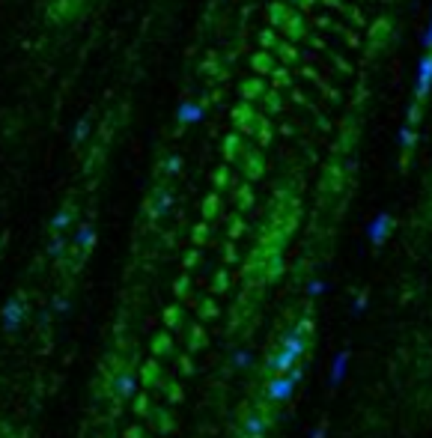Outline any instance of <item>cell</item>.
Instances as JSON below:
<instances>
[{
  "label": "cell",
  "instance_id": "1",
  "mask_svg": "<svg viewBox=\"0 0 432 438\" xmlns=\"http://www.w3.org/2000/svg\"><path fill=\"white\" fill-rule=\"evenodd\" d=\"M307 13H301L292 3H283V0H274L265 9V18H269V27H274L281 36L292 39V42H307L310 39V27H307Z\"/></svg>",
  "mask_w": 432,
  "mask_h": 438
},
{
  "label": "cell",
  "instance_id": "2",
  "mask_svg": "<svg viewBox=\"0 0 432 438\" xmlns=\"http://www.w3.org/2000/svg\"><path fill=\"white\" fill-rule=\"evenodd\" d=\"M396 39V21L391 15H379L375 21L367 24V36H364V54L373 57H382V54L391 48Z\"/></svg>",
  "mask_w": 432,
  "mask_h": 438
},
{
  "label": "cell",
  "instance_id": "3",
  "mask_svg": "<svg viewBox=\"0 0 432 438\" xmlns=\"http://www.w3.org/2000/svg\"><path fill=\"white\" fill-rule=\"evenodd\" d=\"M230 119H232V129H236V131L257 134V129L262 126V119H265V110H260V105L239 98V102L232 105V110H230Z\"/></svg>",
  "mask_w": 432,
  "mask_h": 438
},
{
  "label": "cell",
  "instance_id": "4",
  "mask_svg": "<svg viewBox=\"0 0 432 438\" xmlns=\"http://www.w3.org/2000/svg\"><path fill=\"white\" fill-rule=\"evenodd\" d=\"M140 390V373L131 367H123L119 373H114V379H110V397H114L117 402H128L135 400Z\"/></svg>",
  "mask_w": 432,
  "mask_h": 438
},
{
  "label": "cell",
  "instance_id": "5",
  "mask_svg": "<svg viewBox=\"0 0 432 438\" xmlns=\"http://www.w3.org/2000/svg\"><path fill=\"white\" fill-rule=\"evenodd\" d=\"M87 0H45V15L54 24H72L81 18Z\"/></svg>",
  "mask_w": 432,
  "mask_h": 438
},
{
  "label": "cell",
  "instance_id": "6",
  "mask_svg": "<svg viewBox=\"0 0 432 438\" xmlns=\"http://www.w3.org/2000/svg\"><path fill=\"white\" fill-rule=\"evenodd\" d=\"M295 385H298V381H295L290 373L271 376V379H269V385H265V400L274 402V406H281V402H290L292 394H295Z\"/></svg>",
  "mask_w": 432,
  "mask_h": 438
},
{
  "label": "cell",
  "instance_id": "7",
  "mask_svg": "<svg viewBox=\"0 0 432 438\" xmlns=\"http://www.w3.org/2000/svg\"><path fill=\"white\" fill-rule=\"evenodd\" d=\"M343 182H346V167H343L340 155H334V159L325 164V170H322V194L325 197H337L343 191Z\"/></svg>",
  "mask_w": 432,
  "mask_h": 438
},
{
  "label": "cell",
  "instance_id": "8",
  "mask_svg": "<svg viewBox=\"0 0 432 438\" xmlns=\"http://www.w3.org/2000/svg\"><path fill=\"white\" fill-rule=\"evenodd\" d=\"M24 313H27V301L24 295H13L3 305V313H0V322H3V331L6 334H15L21 328V322H24Z\"/></svg>",
  "mask_w": 432,
  "mask_h": 438
},
{
  "label": "cell",
  "instance_id": "9",
  "mask_svg": "<svg viewBox=\"0 0 432 438\" xmlns=\"http://www.w3.org/2000/svg\"><path fill=\"white\" fill-rule=\"evenodd\" d=\"M241 173H245L248 182H257V179L265 176V152H262V146H248V152L241 155Z\"/></svg>",
  "mask_w": 432,
  "mask_h": 438
},
{
  "label": "cell",
  "instance_id": "10",
  "mask_svg": "<svg viewBox=\"0 0 432 438\" xmlns=\"http://www.w3.org/2000/svg\"><path fill=\"white\" fill-rule=\"evenodd\" d=\"M221 152H224V161L227 164H239L241 155L248 152V143H245V134L232 129L230 134H224V146H221Z\"/></svg>",
  "mask_w": 432,
  "mask_h": 438
},
{
  "label": "cell",
  "instance_id": "11",
  "mask_svg": "<svg viewBox=\"0 0 432 438\" xmlns=\"http://www.w3.org/2000/svg\"><path fill=\"white\" fill-rule=\"evenodd\" d=\"M278 66H281V60L274 57V51H269V48H257L251 54V69H253V75H260V78H271Z\"/></svg>",
  "mask_w": 432,
  "mask_h": 438
},
{
  "label": "cell",
  "instance_id": "12",
  "mask_svg": "<svg viewBox=\"0 0 432 438\" xmlns=\"http://www.w3.org/2000/svg\"><path fill=\"white\" fill-rule=\"evenodd\" d=\"M265 93H269V84H265V78H260V75H251L239 84V98H245V102L260 105Z\"/></svg>",
  "mask_w": 432,
  "mask_h": 438
},
{
  "label": "cell",
  "instance_id": "13",
  "mask_svg": "<svg viewBox=\"0 0 432 438\" xmlns=\"http://www.w3.org/2000/svg\"><path fill=\"white\" fill-rule=\"evenodd\" d=\"M271 51H274V57H278L283 66H295L298 60H301V51H298V42L286 39V36H278V39H274Z\"/></svg>",
  "mask_w": 432,
  "mask_h": 438
},
{
  "label": "cell",
  "instance_id": "14",
  "mask_svg": "<svg viewBox=\"0 0 432 438\" xmlns=\"http://www.w3.org/2000/svg\"><path fill=\"white\" fill-rule=\"evenodd\" d=\"M137 373H140V388H161L164 385V376H161V358H149V361L147 364H143L140 370H137Z\"/></svg>",
  "mask_w": 432,
  "mask_h": 438
},
{
  "label": "cell",
  "instance_id": "15",
  "mask_svg": "<svg viewBox=\"0 0 432 438\" xmlns=\"http://www.w3.org/2000/svg\"><path fill=\"white\" fill-rule=\"evenodd\" d=\"M265 432H269V414L251 411L245 418V438H265Z\"/></svg>",
  "mask_w": 432,
  "mask_h": 438
},
{
  "label": "cell",
  "instance_id": "16",
  "mask_svg": "<svg viewBox=\"0 0 432 438\" xmlns=\"http://www.w3.org/2000/svg\"><path fill=\"white\" fill-rule=\"evenodd\" d=\"M149 423H152V430L158 432L161 438H164V435H170V432L176 430V423H173V414H170V409H164V406H161V409H152V411H149Z\"/></svg>",
  "mask_w": 432,
  "mask_h": 438
},
{
  "label": "cell",
  "instance_id": "17",
  "mask_svg": "<svg viewBox=\"0 0 432 438\" xmlns=\"http://www.w3.org/2000/svg\"><path fill=\"white\" fill-rule=\"evenodd\" d=\"M93 244H96V230H93V224H81V227H77V233H75L72 248L81 254V256H87V254L93 251Z\"/></svg>",
  "mask_w": 432,
  "mask_h": 438
},
{
  "label": "cell",
  "instance_id": "18",
  "mask_svg": "<svg viewBox=\"0 0 432 438\" xmlns=\"http://www.w3.org/2000/svg\"><path fill=\"white\" fill-rule=\"evenodd\" d=\"M232 203H236V209L245 215V212L253 206V188H251V182L245 179L241 185H232Z\"/></svg>",
  "mask_w": 432,
  "mask_h": 438
},
{
  "label": "cell",
  "instance_id": "19",
  "mask_svg": "<svg viewBox=\"0 0 432 438\" xmlns=\"http://www.w3.org/2000/svg\"><path fill=\"white\" fill-rule=\"evenodd\" d=\"M152 355L155 358H170L173 355V337H170V331H158L152 337Z\"/></svg>",
  "mask_w": 432,
  "mask_h": 438
},
{
  "label": "cell",
  "instance_id": "20",
  "mask_svg": "<svg viewBox=\"0 0 432 438\" xmlns=\"http://www.w3.org/2000/svg\"><path fill=\"white\" fill-rule=\"evenodd\" d=\"M230 367L236 370V373H248V370L253 367V352L248 349V346H241V349H232V355H230Z\"/></svg>",
  "mask_w": 432,
  "mask_h": 438
},
{
  "label": "cell",
  "instance_id": "21",
  "mask_svg": "<svg viewBox=\"0 0 432 438\" xmlns=\"http://www.w3.org/2000/svg\"><path fill=\"white\" fill-rule=\"evenodd\" d=\"M170 191L167 188H158V191H155V194H152V200H149V212H152V215L155 218H161V215H167V209H170Z\"/></svg>",
  "mask_w": 432,
  "mask_h": 438
},
{
  "label": "cell",
  "instance_id": "22",
  "mask_svg": "<svg viewBox=\"0 0 432 438\" xmlns=\"http://www.w3.org/2000/svg\"><path fill=\"white\" fill-rule=\"evenodd\" d=\"M200 215H203V221H209V224H212V221L221 215V191H212V194H206Z\"/></svg>",
  "mask_w": 432,
  "mask_h": 438
},
{
  "label": "cell",
  "instance_id": "23",
  "mask_svg": "<svg viewBox=\"0 0 432 438\" xmlns=\"http://www.w3.org/2000/svg\"><path fill=\"white\" fill-rule=\"evenodd\" d=\"M260 108L265 110L269 117H274V114H281V108H283V98H281V89L278 87H269V93L262 96V102H260Z\"/></svg>",
  "mask_w": 432,
  "mask_h": 438
},
{
  "label": "cell",
  "instance_id": "24",
  "mask_svg": "<svg viewBox=\"0 0 432 438\" xmlns=\"http://www.w3.org/2000/svg\"><path fill=\"white\" fill-rule=\"evenodd\" d=\"M72 221H75V206L69 203V206H63L57 215H54V221H51V233H63V230H69L72 227Z\"/></svg>",
  "mask_w": 432,
  "mask_h": 438
},
{
  "label": "cell",
  "instance_id": "25",
  "mask_svg": "<svg viewBox=\"0 0 432 438\" xmlns=\"http://www.w3.org/2000/svg\"><path fill=\"white\" fill-rule=\"evenodd\" d=\"M212 185H215V191H221V194H224L227 188H232V185H236V182H232V170H230V164H227V161H224V164H221L218 170H215V176H212Z\"/></svg>",
  "mask_w": 432,
  "mask_h": 438
},
{
  "label": "cell",
  "instance_id": "26",
  "mask_svg": "<svg viewBox=\"0 0 432 438\" xmlns=\"http://www.w3.org/2000/svg\"><path fill=\"white\" fill-rule=\"evenodd\" d=\"M245 230H248L245 215L239 212V215H232V218H230V224H227V239H230V242H239L241 235H245Z\"/></svg>",
  "mask_w": 432,
  "mask_h": 438
},
{
  "label": "cell",
  "instance_id": "27",
  "mask_svg": "<svg viewBox=\"0 0 432 438\" xmlns=\"http://www.w3.org/2000/svg\"><path fill=\"white\" fill-rule=\"evenodd\" d=\"M346 364H349V352H340L337 361H334V370H331V388H337L343 376H346Z\"/></svg>",
  "mask_w": 432,
  "mask_h": 438
},
{
  "label": "cell",
  "instance_id": "28",
  "mask_svg": "<svg viewBox=\"0 0 432 438\" xmlns=\"http://www.w3.org/2000/svg\"><path fill=\"white\" fill-rule=\"evenodd\" d=\"M179 316H182V301H176V305H170L167 310H164V325H167L170 331H176V328H182V322H179Z\"/></svg>",
  "mask_w": 432,
  "mask_h": 438
},
{
  "label": "cell",
  "instance_id": "29",
  "mask_svg": "<svg viewBox=\"0 0 432 438\" xmlns=\"http://www.w3.org/2000/svg\"><path fill=\"white\" fill-rule=\"evenodd\" d=\"M131 406H135V414H137V418H149L152 402H149V394H147V390H137V397L131 400Z\"/></svg>",
  "mask_w": 432,
  "mask_h": 438
},
{
  "label": "cell",
  "instance_id": "30",
  "mask_svg": "<svg viewBox=\"0 0 432 438\" xmlns=\"http://www.w3.org/2000/svg\"><path fill=\"white\" fill-rule=\"evenodd\" d=\"M271 84L278 87V89H290V87H292V75H290V69H286L283 63L278 66V69H274V75H271Z\"/></svg>",
  "mask_w": 432,
  "mask_h": 438
},
{
  "label": "cell",
  "instance_id": "31",
  "mask_svg": "<svg viewBox=\"0 0 432 438\" xmlns=\"http://www.w3.org/2000/svg\"><path fill=\"white\" fill-rule=\"evenodd\" d=\"M197 313H200V322L215 319V316H218V305H215V298H203V301H200V307H197Z\"/></svg>",
  "mask_w": 432,
  "mask_h": 438
},
{
  "label": "cell",
  "instance_id": "32",
  "mask_svg": "<svg viewBox=\"0 0 432 438\" xmlns=\"http://www.w3.org/2000/svg\"><path fill=\"white\" fill-rule=\"evenodd\" d=\"M173 292H176V298H179L182 305H185V301H188V295H191V277H188V275H182V277L173 284Z\"/></svg>",
  "mask_w": 432,
  "mask_h": 438
},
{
  "label": "cell",
  "instance_id": "33",
  "mask_svg": "<svg viewBox=\"0 0 432 438\" xmlns=\"http://www.w3.org/2000/svg\"><path fill=\"white\" fill-rule=\"evenodd\" d=\"M209 235H212V230H209V221H200V224L194 227V233H191V242L197 244V248H200V244L209 242Z\"/></svg>",
  "mask_w": 432,
  "mask_h": 438
},
{
  "label": "cell",
  "instance_id": "34",
  "mask_svg": "<svg viewBox=\"0 0 432 438\" xmlns=\"http://www.w3.org/2000/svg\"><path fill=\"white\" fill-rule=\"evenodd\" d=\"M227 289H230V272L227 268H221V272L215 275V280H212V292L215 295H224Z\"/></svg>",
  "mask_w": 432,
  "mask_h": 438
},
{
  "label": "cell",
  "instance_id": "35",
  "mask_svg": "<svg viewBox=\"0 0 432 438\" xmlns=\"http://www.w3.org/2000/svg\"><path fill=\"white\" fill-rule=\"evenodd\" d=\"M158 390H164L170 402H182V390H179V385H176V381H167V379H164V385H161Z\"/></svg>",
  "mask_w": 432,
  "mask_h": 438
},
{
  "label": "cell",
  "instance_id": "36",
  "mask_svg": "<svg viewBox=\"0 0 432 438\" xmlns=\"http://www.w3.org/2000/svg\"><path fill=\"white\" fill-rule=\"evenodd\" d=\"M203 325H191V346H188V349H191V352H197V349H200V343H203Z\"/></svg>",
  "mask_w": 432,
  "mask_h": 438
},
{
  "label": "cell",
  "instance_id": "37",
  "mask_svg": "<svg viewBox=\"0 0 432 438\" xmlns=\"http://www.w3.org/2000/svg\"><path fill=\"white\" fill-rule=\"evenodd\" d=\"M197 263H200V248H197V244H194V248H191V251H188V254L182 256V265L188 268V272H191V268H194Z\"/></svg>",
  "mask_w": 432,
  "mask_h": 438
},
{
  "label": "cell",
  "instance_id": "38",
  "mask_svg": "<svg viewBox=\"0 0 432 438\" xmlns=\"http://www.w3.org/2000/svg\"><path fill=\"white\" fill-rule=\"evenodd\" d=\"M224 263H227V265H236V263H239L236 242H227V244H224Z\"/></svg>",
  "mask_w": 432,
  "mask_h": 438
},
{
  "label": "cell",
  "instance_id": "39",
  "mask_svg": "<svg viewBox=\"0 0 432 438\" xmlns=\"http://www.w3.org/2000/svg\"><path fill=\"white\" fill-rule=\"evenodd\" d=\"M283 3H292V6H298V9H301V13H313L319 0H283Z\"/></svg>",
  "mask_w": 432,
  "mask_h": 438
},
{
  "label": "cell",
  "instance_id": "40",
  "mask_svg": "<svg viewBox=\"0 0 432 438\" xmlns=\"http://www.w3.org/2000/svg\"><path fill=\"white\" fill-rule=\"evenodd\" d=\"M179 376H194V361L188 355L179 358Z\"/></svg>",
  "mask_w": 432,
  "mask_h": 438
},
{
  "label": "cell",
  "instance_id": "41",
  "mask_svg": "<svg viewBox=\"0 0 432 438\" xmlns=\"http://www.w3.org/2000/svg\"><path fill=\"white\" fill-rule=\"evenodd\" d=\"M322 289H325L322 280H310V284H307V298H316Z\"/></svg>",
  "mask_w": 432,
  "mask_h": 438
},
{
  "label": "cell",
  "instance_id": "42",
  "mask_svg": "<svg viewBox=\"0 0 432 438\" xmlns=\"http://www.w3.org/2000/svg\"><path fill=\"white\" fill-rule=\"evenodd\" d=\"M54 310H57V313H69V298L57 295V298H54Z\"/></svg>",
  "mask_w": 432,
  "mask_h": 438
},
{
  "label": "cell",
  "instance_id": "43",
  "mask_svg": "<svg viewBox=\"0 0 432 438\" xmlns=\"http://www.w3.org/2000/svg\"><path fill=\"white\" fill-rule=\"evenodd\" d=\"M126 438H147V430H143V426H131L126 432Z\"/></svg>",
  "mask_w": 432,
  "mask_h": 438
},
{
  "label": "cell",
  "instance_id": "44",
  "mask_svg": "<svg viewBox=\"0 0 432 438\" xmlns=\"http://www.w3.org/2000/svg\"><path fill=\"white\" fill-rule=\"evenodd\" d=\"M310 438H325V426H316L313 435H310Z\"/></svg>",
  "mask_w": 432,
  "mask_h": 438
},
{
  "label": "cell",
  "instance_id": "45",
  "mask_svg": "<svg viewBox=\"0 0 432 438\" xmlns=\"http://www.w3.org/2000/svg\"><path fill=\"white\" fill-rule=\"evenodd\" d=\"M158 438H161V435H158Z\"/></svg>",
  "mask_w": 432,
  "mask_h": 438
}]
</instances>
